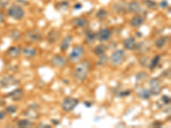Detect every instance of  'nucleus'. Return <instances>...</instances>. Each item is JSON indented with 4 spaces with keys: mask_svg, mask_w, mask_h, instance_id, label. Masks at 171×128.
<instances>
[{
    "mask_svg": "<svg viewBox=\"0 0 171 128\" xmlns=\"http://www.w3.org/2000/svg\"><path fill=\"white\" fill-rule=\"evenodd\" d=\"M91 66H92L91 63L88 60H84V61L79 63L78 65L75 67V73H74L75 79L79 82L84 81L87 78V76L90 73Z\"/></svg>",
    "mask_w": 171,
    "mask_h": 128,
    "instance_id": "f257e3e1",
    "label": "nucleus"
},
{
    "mask_svg": "<svg viewBox=\"0 0 171 128\" xmlns=\"http://www.w3.org/2000/svg\"><path fill=\"white\" fill-rule=\"evenodd\" d=\"M84 55H85L84 47L81 45H75V46H74L71 52L69 53V57H68V61L72 63H76L82 59Z\"/></svg>",
    "mask_w": 171,
    "mask_h": 128,
    "instance_id": "f03ea898",
    "label": "nucleus"
},
{
    "mask_svg": "<svg viewBox=\"0 0 171 128\" xmlns=\"http://www.w3.org/2000/svg\"><path fill=\"white\" fill-rule=\"evenodd\" d=\"M43 33L40 30L38 29H32L28 31L24 35V40L25 42L28 44H34V43L39 42L42 39Z\"/></svg>",
    "mask_w": 171,
    "mask_h": 128,
    "instance_id": "7ed1b4c3",
    "label": "nucleus"
},
{
    "mask_svg": "<svg viewBox=\"0 0 171 128\" xmlns=\"http://www.w3.org/2000/svg\"><path fill=\"white\" fill-rule=\"evenodd\" d=\"M8 15L15 21H21L25 16V11L20 5L12 4L8 9Z\"/></svg>",
    "mask_w": 171,
    "mask_h": 128,
    "instance_id": "20e7f679",
    "label": "nucleus"
},
{
    "mask_svg": "<svg viewBox=\"0 0 171 128\" xmlns=\"http://www.w3.org/2000/svg\"><path fill=\"white\" fill-rule=\"evenodd\" d=\"M126 58V53L123 50H116L114 51L110 56V63L113 66H119L121 65Z\"/></svg>",
    "mask_w": 171,
    "mask_h": 128,
    "instance_id": "39448f33",
    "label": "nucleus"
},
{
    "mask_svg": "<svg viewBox=\"0 0 171 128\" xmlns=\"http://www.w3.org/2000/svg\"><path fill=\"white\" fill-rule=\"evenodd\" d=\"M78 104L79 100L77 98H75L72 97H65L63 101L62 108L65 112H70L72 110H74Z\"/></svg>",
    "mask_w": 171,
    "mask_h": 128,
    "instance_id": "423d86ee",
    "label": "nucleus"
},
{
    "mask_svg": "<svg viewBox=\"0 0 171 128\" xmlns=\"http://www.w3.org/2000/svg\"><path fill=\"white\" fill-rule=\"evenodd\" d=\"M50 63L53 67L62 68L67 65V60L65 57L61 55H55L50 58Z\"/></svg>",
    "mask_w": 171,
    "mask_h": 128,
    "instance_id": "0eeeda50",
    "label": "nucleus"
},
{
    "mask_svg": "<svg viewBox=\"0 0 171 128\" xmlns=\"http://www.w3.org/2000/svg\"><path fill=\"white\" fill-rule=\"evenodd\" d=\"M18 84H20V81L17 79H15L13 76H10V75L4 76L0 80V87H2V88H7L10 85H15Z\"/></svg>",
    "mask_w": 171,
    "mask_h": 128,
    "instance_id": "6e6552de",
    "label": "nucleus"
},
{
    "mask_svg": "<svg viewBox=\"0 0 171 128\" xmlns=\"http://www.w3.org/2000/svg\"><path fill=\"white\" fill-rule=\"evenodd\" d=\"M150 86H151V95H159L162 92L161 82L157 78H152L150 80Z\"/></svg>",
    "mask_w": 171,
    "mask_h": 128,
    "instance_id": "1a4fd4ad",
    "label": "nucleus"
},
{
    "mask_svg": "<svg viewBox=\"0 0 171 128\" xmlns=\"http://www.w3.org/2000/svg\"><path fill=\"white\" fill-rule=\"evenodd\" d=\"M111 35H112V32L110 29L103 28L100 29L99 33H97V39L101 42H106L108 40H110Z\"/></svg>",
    "mask_w": 171,
    "mask_h": 128,
    "instance_id": "9d476101",
    "label": "nucleus"
},
{
    "mask_svg": "<svg viewBox=\"0 0 171 128\" xmlns=\"http://www.w3.org/2000/svg\"><path fill=\"white\" fill-rule=\"evenodd\" d=\"M144 22H145V17L143 15H135L129 21V24H130V26L132 28H140Z\"/></svg>",
    "mask_w": 171,
    "mask_h": 128,
    "instance_id": "9b49d317",
    "label": "nucleus"
},
{
    "mask_svg": "<svg viewBox=\"0 0 171 128\" xmlns=\"http://www.w3.org/2000/svg\"><path fill=\"white\" fill-rule=\"evenodd\" d=\"M71 23L75 28H87L88 25H89L88 20L84 18V17H76V18H75V19L71 21Z\"/></svg>",
    "mask_w": 171,
    "mask_h": 128,
    "instance_id": "f8f14e48",
    "label": "nucleus"
},
{
    "mask_svg": "<svg viewBox=\"0 0 171 128\" xmlns=\"http://www.w3.org/2000/svg\"><path fill=\"white\" fill-rule=\"evenodd\" d=\"M22 53L21 46H12L6 50V56L10 58H16Z\"/></svg>",
    "mask_w": 171,
    "mask_h": 128,
    "instance_id": "ddd939ff",
    "label": "nucleus"
},
{
    "mask_svg": "<svg viewBox=\"0 0 171 128\" xmlns=\"http://www.w3.org/2000/svg\"><path fill=\"white\" fill-rule=\"evenodd\" d=\"M72 40H73V36L72 35L68 34V35L65 36L60 43V50L62 51H66L69 48Z\"/></svg>",
    "mask_w": 171,
    "mask_h": 128,
    "instance_id": "4468645a",
    "label": "nucleus"
},
{
    "mask_svg": "<svg viewBox=\"0 0 171 128\" xmlns=\"http://www.w3.org/2000/svg\"><path fill=\"white\" fill-rule=\"evenodd\" d=\"M24 96L23 90L22 89H15L14 91H12L11 92H10L7 95L8 97H10L13 101H21Z\"/></svg>",
    "mask_w": 171,
    "mask_h": 128,
    "instance_id": "2eb2a0df",
    "label": "nucleus"
},
{
    "mask_svg": "<svg viewBox=\"0 0 171 128\" xmlns=\"http://www.w3.org/2000/svg\"><path fill=\"white\" fill-rule=\"evenodd\" d=\"M59 37H60V32L58 30L53 29L48 33V34L46 36V40L50 44H54L58 40Z\"/></svg>",
    "mask_w": 171,
    "mask_h": 128,
    "instance_id": "dca6fc26",
    "label": "nucleus"
},
{
    "mask_svg": "<svg viewBox=\"0 0 171 128\" xmlns=\"http://www.w3.org/2000/svg\"><path fill=\"white\" fill-rule=\"evenodd\" d=\"M136 44H137V43H136L135 39H134V37H129L128 39H124V41H123V46H124V48L128 50H134V49L135 48Z\"/></svg>",
    "mask_w": 171,
    "mask_h": 128,
    "instance_id": "f3484780",
    "label": "nucleus"
},
{
    "mask_svg": "<svg viewBox=\"0 0 171 128\" xmlns=\"http://www.w3.org/2000/svg\"><path fill=\"white\" fill-rule=\"evenodd\" d=\"M128 9L129 12L134 13V14L139 13L140 11V9H141V7H140V4L139 1L133 0L132 2H130L128 6Z\"/></svg>",
    "mask_w": 171,
    "mask_h": 128,
    "instance_id": "a211bd4d",
    "label": "nucleus"
},
{
    "mask_svg": "<svg viewBox=\"0 0 171 128\" xmlns=\"http://www.w3.org/2000/svg\"><path fill=\"white\" fill-rule=\"evenodd\" d=\"M134 49L137 50V52L141 53V54H145V53H146V52L150 50V45L148 43L141 42V43H140L138 45L136 44V46Z\"/></svg>",
    "mask_w": 171,
    "mask_h": 128,
    "instance_id": "6ab92c4d",
    "label": "nucleus"
},
{
    "mask_svg": "<svg viewBox=\"0 0 171 128\" xmlns=\"http://www.w3.org/2000/svg\"><path fill=\"white\" fill-rule=\"evenodd\" d=\"M22 53L24 55V57L27 58H33L37 55V50L34 47H27L24 50H22Z\"/></svg>",
    "mask_w": 171,
    "mask_h": 128,
    "instance_id": "aec40b11",
    "label": "nucleus"
},
{
    "mask_svg": "<svg viewBox=\"0 0 171 128\" xmlns=\"http://www.w3.org/2000/svg\"><path fill=\"white\" fill-rule=\"evenodd\" d=\"M168 41V38L167 37H159L158 39H156V41L154 43L155 46L157 49H163L164 46L166 45Z\"/></svg>",
    "mask_w": 171,
    "mask_h": 128,
    "instance_id": "412c9836",
    "label": "nucleus"
},
{
    "mask_svg": "<svg viewBox=\"0 0 171 128\" xmlns=\"http://www.w3.org/2000/svg\"><path fill=\"white\" fill-rule=\"evenodd\" d=\"M86 40L88 43H93L97 39V33H95L92 30H86L85 32Z\"/></svg>",
    "mask_w": 171,
    "mask_h": 128,
    "instance_id": "4be33fe9",
    "label": "nucleus"
},
{
    "mask_svg": "<svg viewBox=\"0 0 171 128\" xmlns=\"http://www.w3.org/2000/svg\"><path fill=\"white\" fill-rule=\"evenodd\" d=\"M138 96L140 98H142V99H149L150 97H151V92L148 89H141L140 91H139Z\"/></svg>",
    "mask_w": 171,
    "mask_h": 128,
    "instance_id": "5701e85b",
    "label": "nucleus"
},
{
    "mask_svg": "<svg viewBox=\"0 0 171 128\" xmlns=\"http://www.w3.org/2000/svg\"><path fill=\"white\" fill-rule=\"evenodd\" d=\"M107 48L106 46L103 44H101L99 45H98L95 49H94V54L97 55L98 57L102 56L104 54H105V51H106Z\"/></svg>",
    "mask_w": 171,
    "mask_h": 128,
    "instance_id": "b1692460",
    "label": "nucleus"
},
{
    "mask_svg": "<svg viewBox=\"0 0 171 128\" xmlns=\"http://www.w3.org/2000/svg\"><path fill=\"white\" fill-rule=\"evenodd\" d=\"M139 63L142 66L143 68H149L151 60L150 57L147 56H141L139 58Z\"/></svg>",
    "mask_w": 171,
    "mask_h": 128,
    "instance_id": "393cba45",
    "label": "nucleus"
},
{
    "mask_svg": "<svg viewBox=\"0 0 171 128\" xmlns=\"http://www.w3.org/2000/svg\"><path fill=\"white\" fill-rule=\"evenodd\" d=\"M34 123L28 120V119H21L17 121V127H28L33 126Z\"/></svg>",
    "mask_w": 171,
    "mask_h": 128,
    "instance_id": "a878e982",
    "label": "nucleus"
},
{
    "mask_svg": "<svg viewBox=\"0 0 171 128\" xmlns=\"http://www.w3.org/2000/svg\"><path fill=\"white\" fill-rule=\"evenodd\" d=\"M160 60H161V56H159V55H157V56L154 57V58L151 61V63H150L149 66L150 69H151V70L155 69L157 66H158L159 63H160Z\"/></svg>",
    "mask_w": 171,
    "mask_h": 128,
    "instance_id": "bb28decb",
    "label": "nucleus"
},
{
    "mask_svg": "<svg viewBox=\"0 0 171 128\" xmlns=\"http://www.w3.org/2000/svg\"><path fill=\"white\" fill-rule=\"evenodd\" d=\"M108 14H109V12H108L107 9H99V10L97 12L96 16H97V18L99 19V20H104V19H106V17L108 16Z\"/></svg>",
    "mask_w": 171,
    "mask_h": 128,
    "instance_id": "cd10ccee",
    "label": "nucleus"
},
{
    "mask_svg": "<svg viewBox=\"0 0 171 128\" xmlns=\"http://www.w3.org/2000/svg\"><path fill=\"white\" fill-rule=\"evenodd\" d=\"M99 58L98 63H97L98 66L103 67V66H104V65L108 63V61H109V57H107L105 54H104V55H102V56H99Z\"/></svg>",
    "mask_w": 171,
    "mask_h": 128,
    "instance_id": "c85d7f7f",
    "label": "nucleus"
},
{
    "mask_svg": "<svg viewBox=\"0 0 171 128\" xmlns=\"http://www.w3.org/2000/svg\"><path fill=\"white\" fill-rule=\"evenodd\" d=\"M10 37L12 38V39L15 40V41L19 40V39L21 38V33L20 31H18V30H14V31L11 32Z\"/></svg>",
    "mask_w": 171,
    "mask_h": 128,
    "instance_id": "c756f323",
    "label": "nucleus"
},
{
    "mask_svg": "<svg viewBox=\"0 0 171 128\" xmlns=\"http://www.w3.org/2000/svg\"><path fill=\"white\" fill-rule=\"evenodd\" d=\"M145 5L151 9H155L157 7V3L153 0H145Z\"/></svg>",
    "mask_w": 171,
    "mask_h": 128,
    "instance_id": "7c9ffc66",
    "label": "nucleus"
},
{
    "mask_svg": "<svg viewBox=\"0 0 171 128\" xmlns=\"http://www.w3.org/2000/svg\"><path fill=\"white\" fill-rule=\"evenodd\" d=\"M115 7H114L115 11L116 12V13H118V14H121L122 12L121 11H125V9H124V6L122 5V4H116L115 5Z\"/></svg>",
    "mask_w": 171,
    "mask_h": 128,
    "instance_id": "2f4dec72",
    "label": "nucleus"
},
{
    "mask_svg": "<svg viewBox=\"0 0 171 128\" xmlns=\"http://www.w3.org/2000/svg\"><path fill=\"white\" fill-rule=\"evenodd\" d=\"M17 110V108L15 105H10V106L6 107V112L9 114H15Z\"/></svg>",
    "mask_w": 171,
    "mask_h": 128,
    "instance_id": "473e14b6",
    "label": "nucleus"
},
{
    "mask_svg": "<svg viewBox=\"0 0 171 128\" xmlns=\"http://www.w3.org/2000/svg\"><path fill=\"white\" fill-rule=\"evenodd\" d=\"M146 77H147V74H146L145 72H140V73L136 76V80H137V81H139V80H145Z\"/></svg>",
    "mask_w": 171,
    "mask_h": 128,
    "instance_id": "72a5a7b5",
    "label": "nucleus"
},
{
    "mask_svg": "<svg viewBox=\"0 0 171 128\" xmlns=\"http://www.w3.org/2000/svg\"><path fill=\"white\" fill-rule=\"evenodd\" d=\"M162 101L164 102V104H170V97H168V96H166V95H164V96L162 97Z\"/></svg>",
    "mask_w": 171,
    "mask_h": 128,
    "instance_id": "f704fd0d",
    "label": "nucleus"
},
{
    "mask_svg": "<svg viewBox=\"0 0 171 128\" xmlns=\"http://www.w3.org/2000/svg\"><path fill=\"white\" fill-rule=\"evenodd\" d=\"M130 93H131L130 91H124V92H119V94H118V97H122L129 96V95H130Z\"/></svg>",
    "mask_w": 171,
    "mask_h": 128,
    "instance_id": "c9c22d12",
    "label": "nucleus"
},
{
    "mask_svg": "<svg viewBox=\"0 0 171 128\" xmlns=\"http://www.w3.org/2000/svg\"><path fill=\"white\" fill-rule=\"evenodd\" d=\"M160 7L161 8H166L168 7V2L166 1V0H164V1H162L161 3H160Z\"/></svg>",
    "mask_w": 171,
    "mask_h": 128,
    "instance_id": "e433bc0d",
    "label": "nucleus"
},
{
    "mask_svg": "<svg viewBox=\"0 0 171 128\" xmlns=\"http://www.w3.org/2000/svg\"><path fill=\"white\" fill-rule=\"evenodd\" d=\"M38 127H51L50 125H48V124H44V123H39L38 125Z\"/></svg>",
    "mask_w": 171,
    "mask_h": 128,
    "instance_id": "4c0bfd02",
    "label": "nucleus"
},
{
    "mask_svg": "<svg viewBox=\"0 0 171 128\" xmlns=\"http://www.w3.org/2000/svg\"><path fill=\"white\" fill-rule=\"evenodd\" d=\"M50 121H51V122H52L55 126H57V125L60 124V121H58L57 120H56V119H51Z\"/></svg>",
    "mask_w": 171,
    "mask_h": 128,
    "instance_id": "58836bf2",
    "label": "nucleus"
},
{
    "mask_svg": "<svg viewBox=\"0 0 171 128\" xmlns=\"http://www.w3.org/2000/svg\"><path fill=\"white\" fill-rule=\"evenodd\" d=\"M5 114H5L4 112H3V111H0V121H1V120H3V119L5 117Z\"/></svg>",
    "mask_w": 171,
    "mask_h": 128,
    "instance_id": "ea45409f",
    "label": "nucleus"
},
{
    "mask_svg": "<svg viewBox=\"0 0 171 128\" xmlns=\"http://www.w3.org/2000/svg\"><path fill=\"white\" fill-rule=\"evenodd\" d=\"M84 105H85L86 108H91V107H92V103H90V102H85V103H84Z\"/></svg>",
    "mask_w": 171,
    "mask_h": 128,
    "instance_id": "a19ab883",
    "label": "nucleus"
},
{
    "mask_svg": "<svg viewBox=\"0 0 171 128\" xmlns=\"http://www.w3.org/2000/svg\"><path fill=\"white\" fill-rule=\"evenodd\" d=\"M4 16L0 13V25L4 22Z\"/></svg>",
    "mask_w": 171,
    "mask_h": 128,
    "instance_id": "79ce46f5",
    "label": "nucleus"
},
{
    "mask_svg": "<svg viewBox=\"0 0 171 128\" xmlns=\"http://www.w3.org/2000/svg\"><path fill=\"white\" fill-rule=\"evenodd\" d=\"M82 7V4H76L75 5V9H80V8Z\"/></svg>",
    "mask_w": 171,
    "mask_h": 128,
    "instance_id": "37998d69",
    "label": "nucleus"
},
{
    "mask_svg": "<svg viewBox=\"0 0 171 128\" xmlns=\"http://www.w3.org/2000/svg\"><path fill=\"white\" fill-rule=\"evenodd\" d=\"M162 125H163V124H162L161 122H156V123H153V126H154V127H158V126H159V127H161Z\"/></svg>",
    "mask_w": 171,
    "mask_h": 128,
    "instance_id": "c03bdc74",
    "label": "nucleus"
},
{
    "mask_svg": "<svg viewBox=\"0 0 171 128\" xmlns=\"http://www.w3.org/2000/svg\"><path fill=\"white\" fill-rule=\"evenodd\" d=\"M0 39H1V38H0Z\"/></svg>",
    "mask_w": 171,
    "mask_h": 128,
    "instance_id": "a18cd8bd",
    "label": "nucleus"
}]
</instances>
